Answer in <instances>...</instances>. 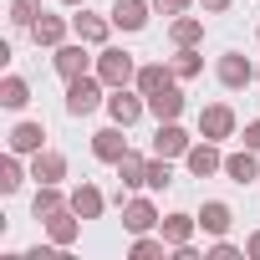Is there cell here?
<instances>
[{
  "label": "cell",
  "mask_w": 260,
  "mask_h": 260,
  "mask_svg": "<svg viewBox=\"0 0 260 260\" xmlns=\"http://www.w3.org/2000/svg\"><path fill=\"white\" fill-rule=\"evenodd\" d=\"M97 77L107 87H127V82H138V61L127 51H117V46H102L97 51Z\"/></svg>",
  "instance_id": "obj_1"
},
{
  "label": "cell",
  "mask_w": 260,
  "mask_h": 260,
  "mask_svg": "<svg viewBox=\"0 0 260 260\" xmlns=\"http://www.w3.org/2000/svg\"><path fill=\"white\" fill-rule=\"evenodd\" d=\"M102 77H77V82H67V112L72 117H87V112H97V102H102Z\"/></svg>",
  "instance_id": "obj_2"
},
{
  "label": "cell",
  "mask_w": 260,
  "mask_h": 260,
  "mask_svg": "<svg viewBox=\"0 0 260 260\" xmlns=\"http://www.w3.org/2000/svg\"><path fill=\"white\" fill-rule=\"evenodd\" d=\"M51 67L67 77V82H77V77H87V67H92V56H87V41H77V46H56V56H51Z\"/></svg>",
  "instance_id": "obj_3"
},
{
  "label": "cell",
  "mask_w": 260,
  "mask_h": 260,
  "mask_svg": "<svg viewBox=\"0 0 260 260\" xmlns=\"http://www.w3.org/2000/svg\"><path fill=\"white\" fill-rule=\"evenodd\" d=\"M184 164H189V174H194V179H209V174H219V169H224V153L214 148V138H204V143H194V148L184 153Z\"/></svg>",
  "instance_id": "obj_4"
},
{
  "label": "cell",
  "mask_w": 260,
  "mask_h": 260,
  "mask_svg": "<svg viewBox=\"0 0 260 260\" xmlns=\"http://www.w3.org/2000/svg\"><path fill=\"white\" fill-rule=\"evenodd\" d=\"M194 143H189V133H184V127L179 122H158V133H153V153L158 158H184Z\"/></svg>",
  "instance_id": "obj_5"
},
{
  "label": "cell",
  "mask_w": 260,
  "mask_h": 260,
  "mask_svg": "<svg viewBox=\"0 0 260 260\" xmlns=\"http://www.w3.org/2000/svg\"><path fill=\"white\" fill-rule=\"evenodd\" d=\"M230 133H235V112H230L224 102H214V107L199 112V138H214V143H219V138H230Z\"/></svg>",
  "instance_id": "obj_6"
},
{
  "label": "cell",
  "mask_w": 260,
  "mask_h": 260,
  "mask_svg": "<svg viewBox=\"0 0 260 260\" xmlns=\"http://www.w3.org/2000/svg\"><path fill=\"white\" fill-rule=\"evenodd\" d=\"M77 230H82V214H77L72 204H67V209H56V214H46V235H51V245H61V250H67V245L77 240Z\"/></svg>",
  "instance_id": "obj_7"
},
{
  "label": "cell",
  "mask_w": 260,
  "mask_h": 260,
  "mask_svg": "<svg viewBox=\"0 0 260 260\" xmlns=\"http://www.w3.org/2000/svg\"><path fill=\"white\" fill-rule=\"evenodd\" d=\"M107 112H112V122L133 127V122L143 117V97H133L127 87H112V97H107Z\"/></svg>",
  "instance_id": "obj_8"
},
{
  "label": "cell",
  "mask_w": 260,
  "mask_h": 260,
  "mask_svg": "<svg viewBox=\"0 0 260 260\" xmlns=\"http://www.w3.org/2000/svg\"><path fill=\"white\" fill-rule=\"evenodd\" d=\"M92 153H97L102 164H117V158L127 153V138H122V122H112V127H102V133H92Z\"/></svg>",
  "instance_id": "obj_9"
},
{
  "label": "cell",
  "mask_w": 260,
  "mask_h": 260,
  "mask_svg": "<svg viewBox=\"0 0 260 260\" xmlns=\"http://www.w3.org/2000/svg\"><path fill=\"white\" fill-rule=\"evenodd\" d=\"M72 31H77V41L102 46V41H107V31H112V16H92V11H82V16H72Z\"/></svg>",
  "instance_id": "obj_10"
},
{
  "label": "cell",
  "mask_w": 260,
  "mask_h": 260,
  "mask_svg": "<svg viewBox=\"0 0 260 260\" xmlns=\"http://www.w3.org/2000/svg\"><path fill=\"white\" fill-rule=\"evenodd\" d=\"M122 224L133 230V235H148V230L164 224V219H158V209H153L148 199H127V204H122Z\"/></svg>",
  "instance_id": "obj_11"
},
{
  "label": "cell",
  "mask_w": 260,
  "mask_h": 260,
  "mask_svg": "<svg viewBox=\"0 0 260 260\" xmlns=\"http://www.w3.org/2000/svg\"><path fill=\"white\" fill-rule=\"evenodd\" d=\"M148 112H153L158 122H179V112H184V92L169 82L164 92H153V97H148Z\"/></svg>",
  "instance_id": "obj_12"
},
{
  "label": "cell",
  "mask_w": 260,
  "mask_h": 260,
  "mask_svg": "<svg viewBox=\"0 0 260 260\" xmlns=\"http://www.w3.org/2000/svg\"><path fill=\"white\" fill-rule=\"evenodd\" d=\"M214 72H219V82H224V87H245V82L255 77V67H250V61H245L240 51H224Z\"/></svg>",
  "instance_id": "obj_13"
},
{
  "label": "cell",
  "mask_w": 260,
  "mask_h": 260,
  "mask_svg": "<svg viewBox=\"0 0 260 260\" xmlns=\"http://www.w3.org/2000/svg\"><path fill=\"white\" fill-rule=\"evenodd\" d=\"M112 26L143 31V26H148V6H143V0H117V6H112Z\"/></svg>",
  "instance_id": "obj_14"
},
{
  "label": "cell",
  "mask_w": 260,
  "mask_h": 260,
  "mask_svg": "<svg viewBox=\"0 0 260 260\" xmlns=\"http://www.w3.org/2000/svg\"><path fill=\"white\" fill-rule=\"evenodd\" d=\"M31 36H36V46H51V51H56V46L67 41V21H61V16H46V11H41V21L31 26Z\"/></svg>",
  "instance_id": "obj_15"
},
{
  "label": "cell",
  "mask_w": 260,
  "mask_h": 260,
  "mask_svg": "<svg viewBox=\"0 0 260 260\" xmlns=\"http://www.w3.org/2000/svg\"><path fill=\"white\" fill-rule=\"evenodd\" d=\"M31 174H36V184H61L67 179V158L61 153H36L31 158Z\"/></svg>",
  "instance_id": "obj_16"
},
{
  "label": "cell",
  "mask_w": 260,
  "mask_h": 260,
  "mask_svg": "<svg viewBox=\"0 0 260 260\" xmlns=\"http://www.w3.org/2000/svg\"><path fill=\"white\" fill-rule=\"evenodd\" d=\"M169 36H174V46H199V41H204V21H199V16H174Z\"/></svg>",
  "instance_id": "obj_17"
},
{
  "label": "cell",
  "mask_w": 260,
  "mask_h": 260,
  "mask_svg": "<svg viewBox=\"0 0 260 260\" xmlns=\"http://www.w3.org/2000/svg\"><path fill=\"white\" fill-rule=\"evenodd\" d=\"M41 138H46L41 122H16V127H11V148H16V153H41Z\"/></svg>",
  "instance_id": "obj_18"
},
{
  "label": "cell",
  "mask_w": 260,
  "mask_h": 260,
  "mask_svg": "<svg viewBox=\"0 0 260 260\" xmlns=\"http://www.w3.org/2000/svg\"><path fill=\"white\" fill-rule=\"evenodd\" d=\"M169 82H174V67H158V61H153V67H138V92H143V97L164 92Z\"/></svg>",
  "instance_id": "obj_19"
},
{
  "label": "cell",
  "mask_w": 260,
  "mask_h": 260,
  "mask_svg": "<svg viewBox=\"0 0 260 260\" xmlns=\"http://www.w3.org/2000/svg\"><path fill=\"white\" fill-rule=\"evenodd\" d=\"M199 224H204L209 235H224V230L235 224V214H230V204H219V199H209V204L199 209Z\"/></svg>",
  "instance_id": "obj_20"
},
{
  "label": "cell",
  "mask_w": 260,
  "mask_h": 260,
  "mask_svg": "<svg viewBox=\"0 0 260 260\" xmlns=\"http://www.w3.org/2000/svg\"><path fill=\"white\" fill-rule=\"evenodd\" d=\"M194 224H199L194 214H169V219H164V240L179 250V245H189V240H194Z\"/></svg>",
  "instance_id": "obj_21"
},
{
  "label": "cell",
  "mask_w": 260,
  "mask_h": 260,
  "mask_svg": "<svg viewBox=\"0 0 260 260\" xmlns=\"http://www.w3.org/2000/svg\"><path fill=\"white\" fill-rule=\"evenodd\" d=\"M117 179H122L127 189L148 184V158H138V153H122V158H117Z\"/></svg>",
  "instance_id": "obj_22"
},
{
  "label": "cell",
  "mask_w": 260,
  "mask_h": 260,
  "mask_svg": "<svg viewBox=\"0 0 260 260\" xmlns=\"http://www.w3.org/2000/svg\"><path fill=\"white\" fill-rule=\"evenodd\" d=\"M255 169H260V164H255V148H245V153H230V158H224V174H230L235 184H250V179H255Z\"/></svg>",
  "instance_id": "obj_23"
},
{
  "label": "cell",
  "mask_w": 260,
  "mask_h": 260,
  "mask_svg": "<svg viewBox=\"0 0 260 260\" xmlns=\"http://www.w3.org/2000/svg\"><path fill=\"white\" fill-rule=\"evenodd\" d=\"M72 209H77L82 219H97V214H102V189H92V184H82V189L72 194Z\"/></svg>",
  "instance_id": "obj_24"
},
{
  "label": "cell",
  "mask_w": 260,
  "mask_h": 260,
  "mask_svg": "<svg viewBox=\"0 0 260 260\" xmlns=\"http://www.w3.org/2000/svg\"><path fill=\"white\" fill-rule=\"evenodd\" d=\"M67 204H72V199H61V194H56V184H41L31 209H36V219H46V214H56V209H67Z\"/></svg>",
  "instance_id": "obj_25"
},
{
  "label": "cell",
  "mask_w": 260,
  "mask_h": 260,
  "mask_svg": "<svg viewBox=\"0 0 260 260\" xmlns=\"http://www.w3.org/2000/svg\"><path fill=\"white\" fill-rule=\"evenodd\" d=\"M16 189H21V153L11 148L0 158V194H16Z\"/></svg>",
  "instance_id": "obj_26"
},
{
  "label": "cell",
  "mask_w": 260,
  "mask_h": 260,
  "mask_svg": "<svg viewBox=\"0 0 260 260\" xmlns=\"http://www.w3.org/2000/svg\"><path fill=\"white\" fill-rule=\"evenodd\" d=\"M0 102H6V107H26L31 102V87L21 77H6V82H0Z\"/></svg>",
  "instance_id": "obj_27"
},
{
  "label": "cell",
  "mask_w": 260,
  "mask_h": 260,
  "mask_svg": "<svg viewBox=\"0 0 260 260\" xmlns=\"http://www.w3.org/2000/svg\"><path fill=\"white\" fill-rule=\"evenodd\" d=\"M199 67H204V56H199L194 46H179V56H174V77H199Z\"/></svg>",
  "instance_id": "obj_28"
},
{
  "label": "cell",
  "mask_w": 260,
  "mask_h": 260,
  "mask_svg": "<svg viewBox=\"0 0 260 260\" xmlns=\"http://www.w3.org/2000/svg\"><path fill=\"white\" fill-rule=\"evenodd\" d=\"M11 21L16 26H36L41 21V0H11Z\"/></svg>",
  "instance_id": "obj_29"
},
{
  "label": "cell",
  "mask_w": 260,
  "mask_h": 260,
  "mask_svg": "<svg viewBox=\"0 0 260 260\" xmlns=\"http://www.w3.org/2000/svg\"><path fill=\"white\" fill-rule=\"evenodd\" d=\"M169 184H174L169 158H158V153H153V158H148V189H169Z\"/></svg>",
  "instance_id": "obj_30"
},
{
  "label": "cell",
  "mask_w": 260,
  "mask_h": 260,
  "mask_svg": "<svg viewBox=\"0 0 260 260\" xmlns=\"http://www.w3.org/2000/svg\"><path fill=\"white\" fill-rule=\"evenodd\" d=\"M164 245H169V240H148V235H138V245H133V260H153V255H164Z\"/></svg>",
  "instance_id": "obj_31"
},
{
  "label": "cell",
  "mask_w": 260,
  "mask_h": 260,
  "mask_svg": "<svg viewBox=\"0 0 260 260\" xmlns=\"http://www.w3.org/2000/svg\"><path fill=\"white\" fill-rule=\"evenodd\" d=\"M194 6V0H153V11H164V16H184Z\"/></svg>",
  "instance_id": "obj_32"
},
{
  "label": "cell",
  "mask_w": 260,
  "mask_h": 260,
  "mask_svg": "<svg viewBox=\"0 0 260 260\" xmlns=\"http://www.w3.org/2000/svg\"><path fill=\"white\" fill-rule=\"evenodd\" d=\"M209 260H240V250H235V245H224V240H219V245H214V250H209Z\"/></svg>",
  "instance_id": "obj_33"
},
{
  "label": "cell",
  "mask_w": 260,
  "mask_h": 260,
  "mask_svg": "<svg viewBox=\"0 0 260 260\" xmlns=\"http://www.w3.org/2000/svg\"><path fill=\"white\" fill-rule=\"evenodd\" d=\"M245 148H260V122H250V127H245Z\"/></svg>",
  "instance_id": "obj_34"
},
{
  "label": "cell",
  "mask_w": 260,
  "mask_h": 260,
  "mask_svg": "<svg viewBox=\"0 0 260 260\" xmlns=\"http://www.w3.org/2000/svg\"><path fill=\"white\" fill-rule=\"evenodd\" d=\"M245 255H250V260H260V230L250 235V245H245Z\"/></svg>",
  "instance_id": "obj_35"
},
{
  "label": "cell",
  "mask_w": 260,
  "mask_h": 260,
  "mask_svg": "<svg viewBox=\"0 0 260 260\" xmlns=\"http://www.w3.org/2000/svg\"><path fill=\"white\" fill-rule=\"evenodd\" d=\"M199 6H204V11H214V16H219V11H230V0H199Z\"/></svg>",
  "instance_id": "obj_36"
},
{
  "label": "cell",
  "mask_w": 260,
  "mask_h": 260,
  "mask_svg": "<svg viewBox=\"0 0 260 260\" xmlns=\"http://www.w3.org/2000/svg\"><path fill=\"white\" fill-rule=\"evenodd\" d=\"M61 6H82V0H61Z\"/></svg>",
  "instance_id": "obj_37"
},
{
  "label": "cell",
  "mask_w": 260,
  "mask_h": 260,
  "mask_svg": "<svg viewBox=\"0 0 260 260\" xmlns=\"http://www.w3.org/2000/svg\"><path fill=\"white\" fill-rule=\"evenodd\" d=\"M255 77H260V72H255Z\"/></svg>",
  "instance_id": "obj_38"
}]
</instances>
